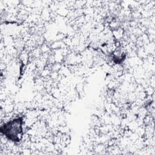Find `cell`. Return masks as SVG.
Instances as JSON below:
<instances>
[{
  "mask_svg": "<svg viewBox=\"0 0 155 155\" xmlns=\"http://www.w3.org/2000/svg\"><path fill=\"white\" fill-rule=\"evenodd\" d=\"M22 119L17 118L10 120L1 127V132L14 142H19L22 137Z\"/></svg>",
  "mask_w": 155,
  "mask_h": 155,
  "instance_id": "6da1fadb",
  "label": "cell"
}]
</instances>
